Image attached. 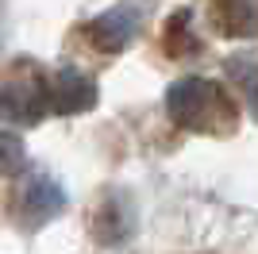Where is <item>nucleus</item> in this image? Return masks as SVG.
I'll use <instances>...</instances> for the list:
<instances>
[{"label":"nucleus","mask_w":258,"mask_h":254,"mask_svg":"<svg viewBox=\"0 0 258 254\" xmlns=\"http://www.w3.org/2000/svg\"><path fill=\"white\" fill-rule=\"evenodd\" d=\"M97 81L89 74H81L77 66H58V74L46 81V104L50 112L58 116H77V112H85V108L97 104Z\"/></svg>","instance_id":"nucleus-4"},{"label":"nucleus","mask_w":258,"mask_h":254,"mask_svg":"<svg viewBox=\"0 0 258 254\" xmlns=\"http://www.w3.org/2000/svg\"><path fill=\"white\" fill-rule=\"evenodd\" d=\"M58 212H66L62 181H54L50 173H31L16 193V220L35 231V227H46Z\"/></svg>","instance_id":"nucleus-3"},{"label":"nucleus","mask_w":258,"mask_h":254,"mask_svg":"<svg viewBox=\"0 0 258 254\" xmlns=\"http://www.w3.org/2000/svg\"><path fill=\"white\" fill-rule=\"evenodd\" d=\"M131 235H135V204H131L127 193L116 189L104 197V204L93 216V239L100 246H116L123 239H131Z\"/></svg>","instance_id":"nucleus-5"},{"label":"nucleus","mask_w":258,"mask_h":254,"mask_svg":"<svg viewBox=\"0 0 258 254\" xmlns=\"http://www.w3.org/2000/svg\"><path fill=\"white\" fill-rule=\"evenodd\" d=\"M27 169V147L20 135L0 131V177H20Z\"/></svg>","instance_id":"nucleus-10"},{"label":"nucleus","mask_w":258,"mask_h":254,"mask_svg":"<svg viewBox=\"0 0 258 254\" xmlns=\"http://www.w3.org/2000/svg\"><path fill=\"white\" fill-rule=\"evenodd\" d=\"M166 112L177 127L193 135H231L239 127V104L224 85L208 77H181L166 93Z\"/></svg>","instance_id":"nucleus-1"},{"label":"nucleus","mask_w":258,"mask_h":254,"mask_svg":"<svg viewBox=\"0 0 258 254\" xmlns=\"http://www.w3.org/2000/svg\"><path fill=\"white\" fill-rule=\"evenodd\" d=\"M189 20H193V12H173L170 23H166V54L170 58H185V54L197 50V39L193 31H189Z\"/></svg>","instance_id":"nucleus-9"},{"label":"nucleus","mask_w":258,"mask_h":254,"mask_svg":"<svg viewBox=\"0 0 258 254\" xmlns=\"http://www.w3.org/2000/svg\"><path fill=\"white\" fill-rule=\"evenodd\" d=\"M50 112L46 104V77L39 70L4 77L0 81V123H16V127H35L43 123V116Z\"/></svg>","instance_id":"nucleus-2"},{"label":"nucleus","mask_w":258,"mask_h":254,"mask_svg":"<svg viewBox=\"0 0 258 254\" xmlns=\"http://www.w3.org/2000/svg\"><path fill=\"white\" fill-rule=\"evenodd\" d=\"M227 74L239 81L250 116L258 119V54H239V58H231V62H227Z\"/></svg>","instance_id":"nucleus-8"},{"label":"nucleus","mask_w":258,"mask_h":254,"mask_svg":"<svg viewBox=\"0 0 258 254\" xmlns=\"http://www.w3.org/2000/svg\"><path fill=\"white\" fill-rule=\"evenodd\" d=\"M212 23L227 39L258 31V0H212Z\"/></svg>","instance_id":"nucleus-7"},{"label":"nucleus","mask_w":258,"mask_h":254,"mask_svg":"<svg viewBox=\"0 0 258 254\" xmlns=\"http://www.w3.org/2000/svg\"><path fill=\"white\" fill-rule=\"evenodd\" d=\"M135 27H139V20H135L131 8H112V12L85 23V42L100 54H119V50H127V42L135 39Z\"/></svg>","instance_id":"nucleus-6"}]
</instances>
